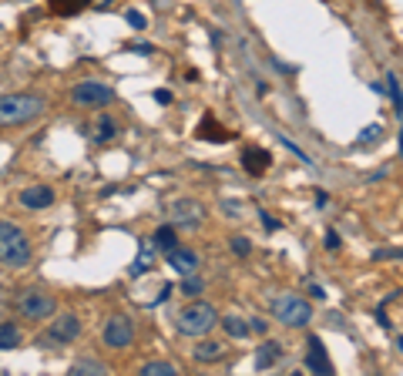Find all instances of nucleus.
Here are the masks:
<instances>
[{"mask_svg":"<svg viewBox=\"0 0 403 376\" xmlns=\"http://www.w3.org/2000/svg\"><path fill=\"white\" fill-rule=\"evenodd\" d=\"M41 111H44V98H37V94H4L0 98V128L34 121Z\"/></svg>","mask_w":403,"mask_h":376,"instance_id":"nucleus-1","label":"nucleus"},{"mask_svg":"<svg viewBox=\"0 0 403 376\" xmlns=\"http://www.w3.org/2000/svg\"><path fill=\"white\" fill-rule=\"evenodd\" d=\"M0 262L11 269H20L31 262V242L24 239V232L14 222H0Z\"/></svg>","mask_w":403,"mask_h":376,"instance_id":"nucleus-2","label":"nucleus"},{"mask_svg":"<svg viewBox=\"0 0 403 376\" xmlns=\"http://www.w3.org/2000/svg\"><path fill=\"white\" fill-rule=\"evenodd\" d=\"M216 323H218V316H216V309H212L209 302H192L188 309L178 313L175 330L182 332V336H205V332L212 330Z\"/></svg>","mask_w":403,"mask_h":376,"instance_id":"nucleus-3","label":"nucleus"},{"mask_svg":"<svg viewBox=\"0 0 403 376\" xmlns=\"http://www.w3.org/2000/svg\"><path fill=\"white\" fill-rule=\"evenodd\" d=\"M54 309H58L54 296H47V292H41V289H27V292H20V299H17V313H20V319H31V323L51 319L54 316Z\"/></svg>","mask_w":403,"mask_h":376,"instance_id":"nucleus-4","label":"nucleus"},{"mask_svg":"<svg viewBox=\"0 0 403 376\" xmlns=\"http://www.w3.org/2000/svg\"><path fill=\"white\" fill-rule=\"evenodd\" d=\"M81 332V319L74 313H64L58 316L51 326H47L44 336H37V346H67V343H74Z\"/></svg>","mask_w":403,"mask_h":376,"instance_id":"nucleus-5","label":"nucleus"},{"mask_svg":"<svg viewBox=\"0 0 403 376\" xmlns=\"http://www.w3.org/2000/svg\"><path fill=\"white\" fill-rule=\"evenodd\" d=\"M272 316L279 319V323H286V326L299 330V326H310L312 309H310V302H303L299 296H279V299L272 302Z\"/></svg>","mask_w":403,"mask_h":376,"instance_id":"nucleus-6","label":"nucleus"},{"mask_svg":"<svg viewBox=\"0 0 403 376\" xmlns=\"http://www.w3.org/2000/svg\"><path fill=\"white\" fill-rule=\"evenodd\" d=\"M71 101L81 108H105L114 101V91L108 84H94V81H84L78 88L71 91Z\"/></svg>","mask_w":403,"mask_h":376,"instance_id":"nucleus-7","label":"nucleus"},{"mask_svg":"<svg viewBox=\"0 0 403 376\" xmlns=\"http://www.w3.org/2000/svg\"><path fill=\"white\" fill-rule=\"evenodd\" d=\"M131 343H135V323L124 316V313L111 316L108 326H105V346H111V349H128Z\"/></svg>","mask_w":403,"mask_h":376,"instance_id":"nucleus-8","label":"nucleus"},{"mask_svg":"<svg viewBox=\"0 0 403 376\" xmlns=\"http://www.w3.org/2000/svg\"><path fill=\"white\" fill-rule=\"evenodd\" d=\"M202 215H205V209H202V202H195V198H178V202H171V226L175 228L202 226Z\"/></svg>","mask_w":403,"mask_h":376,"instance_id":"nucleus-9","label":"nucleus"},{"mask_svg":"<svg viewBox=\"0 0 403 376\" xmlns=\"http://www.w3.org/2000/svg\"><path fill=\"white\" fill-rule=\"evenodd\" d=\"M306 370L316 376H329L333 373V360H329V353H326L323 339L319 336H310V343H306Z\"/></svg>","mask_w":403,"mask_h":376,"instance_id":"nucleus-10","label":"nucleus"},{"mask_svg":"<svg viewBox=\"0 0 403 376\" xmlns=\"http://www.w3.org/2000/svg\"><path fill=\"white\" fill-rule=\"evenodd\" d=\"M51 202H54V192H51L47 185H31V188L20 192V205H24V209L41 212V209H47Z\"/></svg>","mask_w":403,"mask_h":376,"instance_id":"nucleus-11","label":"nucleus"},{"mask_svg":"<svg viewBox=\"0 0 403 376\" xmlns=\"http://www.w3.org/2000/svg\"><path fill=\"white\" fill-rule=\"evenodd\" d=\"M169 266L178 272V275H192V272L199 269V256H195L192 249H178V245H175V249H169Z\"/></svg>","mask_w":403,"mask_h":376,"instance_id":"nucleus-12","label":"nucleus"},{"mask_svg":"<svg viewBox=\"0 0 403 376\" xmlns=\"http://www.w3.org/2000/svg\"><path fill=\"white\" fill-rule=\"evenodd\" d=\"M242 168L249 175H265L269 171V151L265 148H246L242 151Z\"/></svg>","mask_w":403,"mask_h":376,"instance_id":"nucleus-13","label":"nucleus"},{"mask_svg":"<svg viewBox=\"0 0 403 376\" xmlns=\"http://www.w3.org/2000/svg\"><path fill=\"white\" fill-rule=\"evenodd\" d=\"M279 360H282V346L279 343H272V339L256 349V370H272Z\"/></svg>","mask_w":403,"mask_h":376,"instance_id":"nucleus-14","label":"nucleus"},{"mask_svg":"<svg viewBox=\"0 0 403 376\" xmlns=\"http://www.w3.org/2000/svg\"><path fill=\"white\" fill-rule=\"evenodd\" d=\"M155 266V245H148V242H141V249H138V256H135V262H131V275L138 279V275H145V272Z\"/></svg>","mask_w":403,"mask_h":376,"instance_id":"nucleus-15","label":"nucleus"},{"mask_svg":"<svg viewBox=\"0 0 403 376\" xmlns=\"http://www.w3.org/2000/svg\"><path fill=\"white\" fill-rule=\"evenodd\" d=\"M195 135H199V138H209V141H232L235 131H225V128H218L216 118L209 115V118L199 124V131H195Z\"/></svg>","mask_w":403,"mask_h":376,"instance_id":"nucleus-16","label":"nucleus"},{"mask_svg":"<svg viewBox=\"0 0 403 376\" xmlns=\"http://www.w3.org/2000/svg\"><path fill=\"white\" fill-rule=\"evenodd\" d=\"M222 353H225V346H222V343L205 339L202 346H195V360H199V363H216V360H222Z\"/></svg>","mask_w":403,"mask_h":376,"instance_id":"nucleus-17","label":"nucleus"},{"mask_svg":"<svg viewBox=\"0 0 403 376\" xmlns=\"http://www.w3.org/2000/svg\"><path fill=\"white\" fill-rule=\"evenodd\" d=\"M20 346V330L14 323H0V349H17Z\"/></svg>","mask_w":403,"mask_h":376,"instance_id":"nucleus-18","label":"nucleus"},{"mask_svg":"<svg viewBox=\"0 0 403 376\" xmlns=\"http://www.w3.org/2000/svg\"><path fill=\"white\" fill-rule=\"evenodd\" d=\"M175 239H178V235H175V226H161L155 232V235H152V245H155V249H165V252H169V249H175Z\"/></svg>","mask_w":403,"mask_h":376,"instance_id":"nucleus-19","label":"nucleus"},{"mask_svg":"<svg viewBox=\"0 0 403 376\" xmlns=\"http://www.w3.org/2000/svg\"><path fill=\"white\" fill-rule=\"evenodd\" d=\"M222 330L229 332L232 339H246L249 332H252V330H249V323H242L239 316H225V319H222Z\"/></svg>","mask_w":403,"mask_h":376,"instance_id":"nucleus-20","label":"nucleus"},{"mask_svg":"<svg viewBox=\"0 0 403 376\" xmlns=\"http://www.w3.org/2000/svg\"><path fill=\"white\" fill-rule=\"evenodd\" d=\"M114 135H118V124H114V118L101 115V118H98V124H94V138H98V141H111Z\"/></svg>","mask_w":403,"mask_h":376,"instance_id":"nucleus-21","label":"nucleus"},{"mask_svg":"<svg viewBox=\"0 0 403 376\" xmlns=\"http://www.w3.org/2000/svg\"><path fill=\"white\" fill-rule=\"evenodd\" d=\"M91 0H51V7H54V14H78L84 11Z\"/></svg>","mask_w":403,"mask_h":376,"instance_id":"nucleus-22","label":"nucleus"},{"mask_svg":"<svg viewBox=\"0 0 403 376\" xmlns=\"http://www.w3.org/2000/svg\"><path fill=\"white\" fill-rule=\"evenodd\" d=\"M105 370H108V366H105V363H98V360H84V363H74V366H71V373H74V376L105 373Z\"/></svg>","mask_w":403,"mask_h":376,"instance_id":"nucleus-23","label":"nucleus"},{"mask_svg":"<svg viewBox=\"0 0 403 376\" xmlns=\"http://www.w3.org/2000/svg\"><path fill=\"white\" fill-rule=\"evenodd\" d=\"M141 373H145V376H175L178 370H175L171 363H145V366H141Z\"/></svg>","mask_w":403,"mask_h":376,"instance_id":"nucleus-24","label":"nucleus"},{"mask_svg":"<svg viewBox=\"0 0 403 376\" xmlns=\"http://www.w3.org/2000/svg\"><path fill=\"white\" fill-rule=\"evenodd\" d=\"M387 91H390V98H393V108L403 115V91H400V81H397V74H387Z\"/></svg>","mask_w":403,"mask_h":376,"instance_id":"nucleus-25","label":"nucleus"},{"mask_svg":"<svg viewBox=\"0 0 403 376\" xmlns=\"http://www.w3.org/2000/svg\"><path fill=\"white\" fill-rule=\"evenodd\" d=\"M202 289H205V286H202V279L195 275V272H192V275H185V283H182V292H185V296H192V299H195Z\"/></svg>","mask_w":403,"mask_h":376,"instance_id":"nucleus-26","label":"nucleus"},{"mask_svg":"<svg viewBox=\"0 0 403 376\" xmlns=\"http://www.w3.org/2000/svg\"><path fill=\"white\" fill-rule=\"evenodd\" d=\"M232 252L235 256H249V252H252V245H249L246 235H235L232 239Z\"/></svg>","mask_w":403,"mask_h":376,"instance_id":"nucleus-27","label":"nucleus"},{"mask_svg":"<svg viewBox=\"0 0 403 376\" xmlns=\"http://www.w3.org/2000/svg\"><path fill=\"white\" fill-rule=\"evenodd\" d=\"M124 20H128V24H131L135 30H145V27H148V20H145V14H138V11H128V17H124Z\"/></svg>","mask_w":403,"mask_h":376,"instance_id":"nucleus-28","label":"nucleus"},{"mask_svg":"<svg viewBox=\"0 0 403 376\" xmlns=\"http://www.w3.org/2000/svg\"><path fill=\"white\" fill-rule=\"evenodd\" d=\"M376 138H380V124H370V128H366V131L359 135V145H373Z\"/></svg>","mask_w":403,"mask_h":376,"instance_id":"nucleus-29","label":"nucleus"},{"mask_svg":"<svg viewBox=\"0 0 403 376\" xmlns=\"http://www.w3.org/2000/svg\"><path fill=\"white\" fill-rule=\"evenodd\" d=\"M323 245H326V249H340V235L329 228V232H326V239H323Z\"/></svg>","mask_w":403,"mask_h":376,"instance_id":"nucleus-30","label":"nucleus"},{"mask_svg":"<svg viewBox=\"0 0 403 376\" xmlns=\"http://www.w3.org/2000/svg\"><path fill=\"white\" fill-rule=\"evenodd\" d=\"M259 219H263V226L269 228V232H276V228H279V222H276V219H272L269 212H259Z\"/></svg>","mask_w":403,"mask_h":376,"instance_id":"nucleus-31","label":"nucleus"},{"mask_svg":"<svg viewBox=\"0 0 403 376\" xmlns=\"http://www.w3.org/2000/svg\"><path fill=\"white\" fill-rule=\"evenodd\" d=\"M376 259H403V249H380Z\"/></svg>","mask_w":403,"mask_h":376,"instance_id":"nucleus-32","label":"nucleus"},{"mask_svg":"<svg viewBox=\"0 0 403 376\" xmlns=\"http://www.w3.org/2000/svg\"><path fill=\"white\" fill-rule=\"evenodd\" d=\"M155 101H158V105H169V101H171V94H169L165 88H158V91H155Z\"/></svg>","mask_w":403,"mask_h":376,"instance_id":"nucleus-33","label":"nucleus"},{"mask_svg":"<svg viewBox=\"0 0 403 376\" xmlns=\"http://www.w3.org/2000/svg\"><path fill=\"white\" fill-rule=\"evenodd\" d=\"M249 330H252V332H259V336H263V332H265V323H263V319H252V323H249Z\"/></svg>","mask_w":403,"mask_h":376,"instance_id":"nucleus-34","label":"nucleus"},{"mask_svg":"<svg viewBox=\"0 0 403 376\" xmlns=\"http://www.w3.org/2000/svg\"><path fill=\"white\" fill-rule=\"evenodd\" d=\"M131 51H135V54H152L155 47H152V44H131Z\"/></svg>","mask_w":403,"mask_h":376,"instance_id":"nucleus-35","label":"nucleus"},{"mask_svg":"<svg viewBox=\"0 0 403 376\" xmlns=\"http://www.w3.org/2000/svg\"><path fill=\"white\" fill-rule=\"evenodd\" d=\"M310 296H312V299H326L323 286H316V283H312V286H310Z\"/></svg>","mask_w":403,"mask_h":376,"instance_id":"nucleus-36","label":"nucleus"},{"mask_svg":"<svg viewBox=\"0 0 403 376\" xmlns=\"http://www.w3.org/2000/svg\"><path fill=\"white\" fill-rule=\"evenodd\" d=\"M387 171H390V168H380V171H373V175H370L366 181H380V179H387Z\"/></svg>","mask_w":403,"mask_h":376,"instance_id":"nucleus-37","label":"nucleus"},{"mask_svg":"<svg viewBox=\"0 0 403 376\" xmlns=\"http://www.w3.org/2000/svg\"><path fill=\"white\" fill-rule=\"evenodd\" d=\"M400 118H403V115H400ZM400 151H403V131H400Z\"/></svg>","mask_w":403,"mask_h":376,"instance_id":"nucleus-38","label":"nucleus"},{"mask_svg":"<svg viewBox=\"0 0 403 376\" xmlns=\"http://www.w3.org/2000/svg\"><path fill=\"white\" fill-rule=\"evenodd\" d=\"M0 309H4V302H0Z\"/></svg>","mask_w":403,"mask_h":376,"instance_id":"nucleus-39","label":"nucleus"}]
</instances>
